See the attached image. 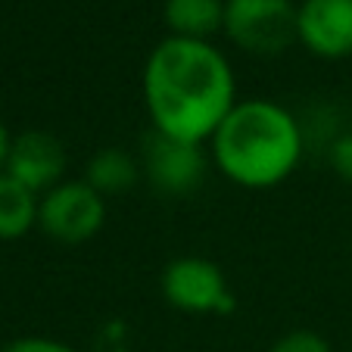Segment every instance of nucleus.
<instances>
[{"label": "nucleus", "instance_id": "obj_10", "mask_svg": "<svg viewBox=\"0 0 352 352\" xmlns=\"http://www.w3.org/2000/svg\"><path fill=\"white\" fill-rule=\"evenodd\" d=\"M81 178L100 193V197H119V193L131 190L144 172H140V160L131 156L122 146H103L87 160L85 175Z\"/></svg>", "mask_w": 352, "mask_h": 352}, {"label": "nucleus", "instance_id": "obj_15", "mask_svg": "<svg viewBox=\"0 0 352 352\" xmlns=\"http://www.w3.org/2000/svg\"><path fill=\"white\" fill-rule=\"evenodd\" d=\"M10 146H13V134L0 119V175L7 172V160H10Z\"/></svg>", "mask_w": 352, "mask_h": 352}, {"label": "nucleus", "instance_id": "obj_2", "mask_svg": "<svg viewBox=\"0 0 352 352\" xmlns=\"http://www.w3.org/2000/svg\"><path fill=\"white\" fill-rule=\"evenodd\" d=\"M302 125L287 107L268 97L237 100L209 140L212 168L243 190H272L302 162Z\"/></svg>", "mask_w": 352, "mask_h": 352}, {"label": "nucleus", "instance_id": "obj_1", "mask_svg": "<svg viewBox=\"0 0 352 352\" xmlns=\"http://www.w3.org/2000/svg\"><path fill=\"white\" fill-rule=\"evenodd\" d=\"M140 87L150 128L187 144L209 146L237 107L234 66L212 41L166 34L146 56Z\"/></svg>", "mask_w": 352, "mask_h": 352}, {"label": "nucleus", "instance_id": "obj_7", "mask_svg": "<svg viewBox=\"0 0 352 352\" xmlns=\"http://www.w3.org/2000/svg\"><path fill=\"white\" fill-rule=\"evenodd\" d=\"M66 168H69V156L63 140L50 131L32 128V131H22L13 138L3 175L16 178L19 184H25L28 190L41 197V193L54 190L56 184L66 181Z\"/></svg>", "mask_w": 352, "mask_h": 352}, {"label": "nucleus", "instance_id": "obj_12", "mask_svg": "<svg viewBox=\"0 0 352 352\" xmlns=\"http://www.w3.org/2000/svg\"><path fill=\"white\" fill-rule=\"evenodd\" d=\"M268 352H331V343L321 333L299 327V331H290L280 340H274Z\"/></svg>", "mask_w": 352, "mask_h": 352}, {"label": "nucleus", "instance_id": "obj_11", "mask_svg": "<svg viewBox=\"0 0 352 352\" xmlns=\"http://www.w3.org/2000/svg\"><path fill=\"white\" fill-rule=\"evenodd\" d=\"M38 203L32 193L10 175H0V240H22L38 228Z\"/></svg>", "mask_w": 352, "mask_h": 352}, {"label": "nucleus", "instance_id": "obj_9", "mask_svg": "<svg viewBox=\"0 0 352 352\" xmlns=\"http://www.w3.org/2000/svg\"><path fill=\"white\" fill-rule=\"evenodd\" d=\"M162 22L172 38L212 41L225 32V0H166Z\"/></svg>", "mask_w": 352, "mask_h": 352}, {"label": "nucleus", "instance_id": "obj_13", "mask_svg": "<svg viewBox=\"0 0 352 352\" xmlns=\"http://www.w3.org/2000/svg\"><path fill=\"white\" fill-rule=\"evenodd\" d=\"M327 160H331V168L340 181L352 184V131H343L327 150Z\"/></svg>", "mask_w": 352, "mask_h": 352}, {"label": "nucleus", "instance_id": "obj_8", "mask_svg": "<svg viewBox=\"0 0 352 352\" xmlns=\"http://www.w3.org/2000/svg\"><path fill=\"white\" fill-rule=\"evenodd\" d=\"M296 44L318 60L352 56V0H302L296 10Z\"/></svg>", "mask_w": 352, "mask_h": 352}, {"label": "nucleus", "instance_id": "obj_5", "mask_svg": "<svg viewBox=\"0 0 352 352\" xmlns=\"http://www.w3.org/2000/svg\"><path fill=\"white\" fill-rule=\"evenodd\" d=\"M140 172L150 184L166 197H187L199 190L212 168V156L203 144L168 138V134L150 131L140 140Z\"/></svg>", "mask_w": 352, "mask_h": 352}, {"label": "nucleus", "instance_id": "obj_3", "mask_svg": "<svg viewBox=\"0 0 352 352\" xmlns=\"http://www.w3.org/2000/svg\"><path fill=\"white\" fill-rule=\"evenodd\" d=\"M293 0H225V38L243 54L278 56L296 44Z\"/></svg>", "mask_w": 352, "mask_h": 352}, {"label": "nucleus", "instance_id": "obj_6", "mask_svg": "<svg viewBox=\"0 0 352 352\" xmlns=\"http://www.w3.org/2000/svg\"><path fill=\"white\" fill-rule=\"evenodd\" d=\"M160 290L172 309L184 315H225L234 309V293L221 265L203 256H178L162 268Z\"/></svg>", "mask_w": 352, "mask_h": 352}, {"label": "nucleus", "instance_id": "obj_4", "mask_svg": "<svg viewBox=\"0 0 352 352\" xmlns=\"http://www.w3.org/2000/svg\"><path fill=\"white\" fill-rule=\"evenodd\" d=\"M103 221H107V197H100L85 178H66L54 190L41 193L38 231L54 243H87L100 234Z\"/></svg>", "mask_w": 352, "mask_h": 352}, {"label": "nucleus", "instance_id": "obj_14", "mask_svg": "<svg viewBox=\"0 0 352 352\" xmlns=\"http://www.w3.org/2000/svg\"><path fill=\"white\" fill-rule=\"evenodd\" d=\"M0 352H78V349L54 337H16L7 346H0Z\"/></svg>", "mask_w": 352, "mask_h": 352}]
</instances>
